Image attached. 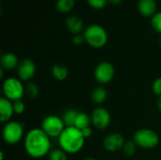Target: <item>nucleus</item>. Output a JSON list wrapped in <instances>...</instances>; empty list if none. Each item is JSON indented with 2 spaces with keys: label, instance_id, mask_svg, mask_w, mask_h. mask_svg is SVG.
<instances>
[{
  "label": "nucleus",
  "instance_id": "0eeeda50",
  "mask_svg": "<svg viewBox=\"0 0 161 160\" xmlns=\"http://www.w3.org/2000/svg\"><path fill=\"white\" fill-rule=\"evenodd\" d=\"M41 128L51 139L58 138L64 131L66 126L60 117L56 115H49L42 120Z\"/></svg>",
  "mask_w": 161,
  "mask_h": 160
},
{
  "label": "nucleus",
  "instance_id": "a878e982",
  "mask_svg": "<svg viewBox=\"0 0 161 160\" xmlns=\"http://www.w3.org/2000/svg\"><path fill=\"white\" fill-rule=\"evenodd\" d=\"M87 2L92 8L95 9H101L107 6L108 0H87Z\"/></svg>",
  "mask_w": 161,
  "mask_h": 160
},
{
  "label": "nucleus",
  "instance_id": "2f4dec72",
  "mask_svg": "<svg viewBox=\"0 0 161 160\" xmlns=\"http://www.w3.org/2000/svg\"><path fill=\"white\" fill-rule=\"evenodd\" d=\"M0 160H4V153H3V151L0 153Z\"/></svg>",
  "mask_w": 161,
  "mask_h": 160
},
{
  "label": "nucleus",
  "instance_id": "393cba45",
  "mask_svg": "<svg viewBox=\"0 0 161 160\" xmlns=\"http://www.w3.org/2000/svg\"><path fill=\"white\" fill-rule=\"evenodd\" d=\"M13 110H14V114L20 115L23 114L25 110V105L23 102V100H18L13 102Z\"/></svg>",
  "mask_w": 161,
  "mask_h": 160
},
{
  "label": "nucleus",
  "instance_id": "bb28decb",
  "mask_svg": "<svg viewBox=\"0 0 161 160\" xmlns=\"http://www.w3.org/2000/svg\"><path fill=\"white\" fill-rule=\"evenodd\" d=\"M152 90H153V92H154L157 96L160 97L161 96V77L157 78V79L154 81V83H153V85H152Z\"/></svg>",
  "mask_w": 161,
  "mask_h": 160
},
{
  "label": "nucleus",
  "instance_id": "9d476101",
  "mask_svg": "<svg viewBox=\"0 0 161 160\" xmlns=\"http://www.w3.org/2000/svg\"><path fill=\"white\" fill-rule=\"evenodd\" d=\"M36 73V65L33 60L25 58L19 62L17 67V75L21 81H29Z\"/></svg>",
  "mask_w": 161,
  "mask_h": 160
},
{
  "label": "nucleus",
  "instance_id": "ddd939ff",
  "mask_svg": "<svg viewBox=\"0 0 161 160\" xmlns=\"http://www.w3.org/2000/svg\"><path fill=\"white\" fill-rule=\"evenodd\" d=\"M65 25L67 29L74 35L81 34V32L84 29V23L82 19L75 15H71L67 17L65 21Z\"/></svg>",
  "mask_w": 161,
  "mask_h": 160
},
{
  "label": "nucleus",
  "instance_id": "dca6fc26",
  "mask_svg": "<svg viewBox=\"0 0 161 160\" xmlns=\"http://www.w3.org/2000/svg\"><path fill=\"white\" fill-rule=\"evenodd\" d=\"M107 97H108V91L102 86H98L94 88L91 94L92 101L96 105H102L107 100Z\"/></svg>",
  "mask_w": 161,
  "mask_h": 160
},
{
  "label": "nucleus",
  "instance_id": "b1692460",
  "mask_svg": "<svg viewBox=\"0 0 161 160\" xmlns=\"http://www.w3.org/2000/svg\"><path fill=\"white\" fill-rule=\"evenodd\" d=\"M151 24H152V26L153 28L161 34V11L157 12L153 17H152V20H151Z\"/></svg>",
  "mask_w": 161,
  "mask_h": 160
},
{
  "label": "nucleus",
  "instance_id": "f3484780",
  "mask_svg": "<svg viewBox=\"0 0 161 160\" xmlns=\"http://www.w3.org/2000/svg\"><path fill=\"white\" fill-rule=\"evenodd\" d=\"M51 73H52L53 77L58 81L65 80L69 75L68 68L62 64H55L51 69Z\"/></svg>",
  "mask_w": 161,
  "mask_h": 160
},
{
  "label": "nucleus",
  "instance_id": "c756f323",
  "mask_svg": "<svg viewBox=\"0 0 161 160\" xmlns=\"http://www.w3.org/2000/svg\"><path fill=\"white\" fill-rule=\"evenodd\" d=\"M110 1V3L111 4H113V5H120L122 2H123V0H109Z\"/></svg>",
  "mask_w": 161,
  "mask_h": 160
},
{
  "label": "nucleus",
  "instance_id": "2eb2a0df",
  "mask_svg": "<svg viewBox=\"0 0 161 160\" xmlns=\"http://www.w3.org/2000/svg\"><path fill=\"white\" fill-rule=\"evenodd\" d=\"M138 9L145 17H153L157 13V3L155 0H139Z\"/></svg>",
  "mask_w": 161,
  "mask_h": 160
},
{
  "label": "nucleus",
  "instance_id": "39448f33",
  "mask_svg": "<svg viewBox=\"0 0 161 160\" xmlns=\"http://www.w3.org/2000/svg\"><path fill=\"white\" fill-rule=\"evenodd\" d=\"M133 141L138 147L143 149H153L159 143L158 134L149 128H142L135 132Z\"/></svg>",
  "mask_w": 161,
  "mask_h": 160
},
{
  "label": "nucleus",
  "instance_id": "20e7f679",
  "mask_svg": "<svg viewBox=\"0 0 161 160\" xmlns=\"http://www.w3.org/2000/svg\"><path fill=\"white\" fill-rule=\"evenodd\" d=\"M2 91L4 97L11 102L22 100L23 96L25 94V86L19 78L8 77L4 80L2 85Z\"/></svg>",
  "mask_w": 161,
  "mask_h": 160
},
{
  "label": "nucleus",
  "instance_id": "1a4fd4ad",
  "mask_svg": "<svg viewBox=\"0 0 161 160\" xmlns=\"http://www.w3.org/2000/svg\"><path fill=\"white\" fill-rule=\"evenodd\" d=\"M91 119L92 124L95 128L99 130H104L108 128L110 124L111 116L108 109H106L105 108L98 107L91 114Z\"/></svg>",
  "mask_w": 161,
  "mask_h": 160
},
{
  "label": "nucleus",
  "instance_id": "5701e85b",
  "mask_svg": "<svg viewBox=\"0 0 161 160\" xmlns=\"http://www.w3.org/2000/svg\"><path fill=\"white\" fill-rule=\"evenodd\" d=\"M137 144L135 143V141L132 140V141H125V146L123 148V151L125 153V156L127 157H132L136 154L137 152Z\"/></svg>",
  "mask_w": 161,
  "mask_h": 160
},
{
  "label": "nucleus",
  "instance_id": "7c9ffc66",
  "mask_svg": "<svg viewBox=\"0 0 161 160\" xmlns=\"http://www.w3.org/2000/svg\"><path fill=\"white\" fill-rule=\"evenodd\" d=\"M158 108L159 111L161 112V96L158 97Z\"/></svg>",
  "mask_w": 161,
  "mask_h": 160
},
{
  "label": "nucleus",
  "instance_id": "6ab92c4d",
  "mask_svg": "<svg viewBox=\"0 0 161 160\" xmlns=\"http://www.w3.org/2000/svg\"><path fill=\"white\" fill-rule=\"evenodd\" d=\"M77 114H78V111L75 110V109H73V108H70V109H67L61 119L65 124L66 127H71V126H75V120H76V117H77Z\"/></svg>",
  "mask_w": 161,
  "mask_h": 160
},
{
  "label": "nucleus",
  "instance_id": "4be33fe9",
  "mask_svg": "<svg viewBox=\"0 0 161 160\" xmlns=\"http://www.w3.org/2000/svg\"><path fill=\"white\" fill-rule=\"evenodd\" d=\"M49 160H67V153L62 149H53L48 154Z\"/></svg>",
  "mask_w": 161,
  "mask_h": 160
},
{
  "label": "nucleus",
  "instance_id": "6e6552de",
  "mask_svg": "<svg viewBox=\"0 0 161 160\" xmlns=\"http://www.w3.org/2000/svg\"><path fill=\"white\" fill-rule=\"evenodd\" d=\"M114 74V66L108 61L100 62L94 69V78L98 83L102 85L109 83L113 79Z\"/></svg>",
  "mask_w": 161,
  "mask_h": 160
},
{
  "label": "nucleus",
  "instance_id": "7ed1b4c3",
  "mask_svg": "<svg viewBox=\"0 0 161 160\" xmlns=\"http://www.w3.org/2000/svg\"><path fill=\"white\" fill-rule=\"evenodd\" d=\"M85 41L93 48L104 47L108 40L107 30L100 25H91L84 30Z\"/></svg>",
  "mask_w": 161,
  "mask_h": 160
},
{
  "label": "nucleus",
  "instance_id": "412c9836",
  "mask_svg": "<svg viewBox=\"0 0 161 160\" xmlns=\"http://www.w3.org/2000/svg\"><path fill=\"white\" fill-rule=\"evenodd\" d=\"M25 94L31 98V99H35L39 96V93H40V89L39 87L33 83V82H28L26 84V86L25 87Z\"/></svg>",
  "mask_w": 161,
  "mask_h": 160
},
{
  "label": "nucleus",
  "instance_id": "a211bd4d",
  "mask_svg": "<svg viewBox=\"0 0 161 160\" xmlns=\"http://www.w3.org/2000/svg\"><path fill=\"white\" fill-rule=\"evenodd\" d=\"M92 124V119L91 116H89L87 113L85 112H78L76 120H75V127L83 130L85 128L90 127Z\"/></svg>",
  "mask_w": 161,
  "mask_h": 160
},
{
  "label": "nucleus",
  "instance_id": "473e14b6",
  "mask_svg": "<svg viewBox=\"0 0 161 160\" xmlns=\"http://www.w3.org/2000/svg\"><path fill=\"white\" fill-rule=\"evenodd\" d=\"M84 160H96L95 158H93V157H89V158H86V159Z\"/></svg>",
  "mask_w": 161,
  "mask_h": 160
},
{
  "label": "nucleus",
  "instance_id": "f257e3e1",
  "mask_svg": "<svg viewBox=\"0 0 161 160\" xmlns=\"http://www.w3.org/2000/svg\"><path fill=\"white\" fill-rule=\"evenodd\" d=\"M24 145L26 154L33 158H42L51 151L50 138L42 128L30 129L25 136Z\"/></svg>",
  "mask_w": 161,
  "mask_h": 160
},
{
  "label": "nucleus",
  "instance_id": "9b49d317",
  "mask_svg": "<svg viewBox=\"0 0 161 160\" xmlns=\"http://www.w3.org/2000/svg\"><path fill=\"white\" fill-rule=\"evenodd\" d=\"M125 143V141L123 135L119 133H111L105 138L103 141V146L108 152L116 153L124 148Z\"/></svg>",
  "mask_w": 161,
  "mask_h": 160
},
{
  "label": "nucleus",
  "instance_id": "c85d7f7f",
  "mask_svg": "<svg viewBox=\"0 0 161 160\" xmlns=\"http://www.w3.org/2000/svg\"><path fill=\"white\" fill-rule=\"evenodd\" d=\"M82 133H83V136L85 137V139H89L92 136V129L91 127H88V128H85L83 130H81Z\"/></svg>",
  "mask_w": 161,
  "mask_h": 160
},
{
  "label": "nucleus",
  "instance_id": "4468645a",
  "mask_svg": "<svg viewBox=\"0 0 161 160\" xmlns=\"http://www.w3.org/2000/svg\"><path fill=\"white\" fill-rule=\"evenodd\" d=\"M19 62L20 61L18 60L17 56L13 53H10V52H7V53L2 54V56L0 58L1 67L4 70L11 71L13 69H17Z\"/></svg>",
  "mask_w": 161,
  "mask_h": 160
},
{
  "label": "nucleus",
  "instance_id": "aec40b11",
  "mask_svg": "<svg viewBox=\"0 0 161 160\" xmlns=\"http://www.w3.org/2000/svg\"><path fill=\"white\" fill-rule=\"evenodd\" d=\"M75 5V0H57L56 7L57 9L62 13H67L71 11Z\"/></svg>",
  "mask_w": 161,
  "mask_h": 160
},
{
  "label": "nucleus",
  "instance_id": "cd10ccee",
  "mask_svg": "<svg viewBox=\"0 0 161 160\" xmlns=\"http://www.w3.org/2000/svg\"><path fill=\"white\" fill-rule=\"evenodd\" d=\"M73 42H74V44H75V45H81L83 42H86V41H85V37H84V35H82V34L74 35V37H73Z\"/></svg>",
  "mask_w": 161,
  "mask_h": 160
},
{
  "label": "nucleus",
  "instance_id": "423d86ee",
  "mask_svg": "<svg viewBox=\"0 0 161 160\" xmlns=\"http://www.w3.org/2000/svg\"><path fill=\"white\" fill-rule=\"evenodd\" d=\"M2 137L7 144H17L24 137L23 124L16 121H9L6 123L2 130Z\"/></svg>",
  "mask_w": 161,
  "mask_h": 160
},
{
  "label": "nucleus",
  "instance_id": "72a5a7b5",
  "mask_svg": "<svg viewBox=\"0 0 161 160\" xmlns=\"http://www.w3.org/2000/svg\"><path fill=\"white\" fill-rule=\"evenodd\" d=\"M159 44H160V46H161V37H160V39H159Z\"/></svg>",
  "mask_w": 161,
  "mask_h": 160
},
{
  "label": "nucleus",
  "instance_id": "f03ea898",
  "mask_svg": "<svg viewBox=\"0 0 161 160\" xmlns=\"http://www.w3.org/2000/svg\"><path fill=\"white\" fill-rule=\"evenodd\" d=\"M58 139L60 149L68 155L78 153L83 148L86 141L82 131L75 126L66 127Z\"/></svg>",
  "mask_w": 161,
  "mask_h": 160
},
{
  "label": "nucleus",
  "instance_id": "f8f14e48",
  "mask_svg": "<svg viewBox=\"0 0 161 160\" xmlns=\"http://www.w3.org/2000/svg\"><path fill=\"white\" fill-rule=\"evenodd\" d=\"M14 114L13 102L5 98L4 96L0 98V121L1 123H8Z\"/></svg>",
  "mask_w": 161,
  "mask_h": 160
}]
</instances>
